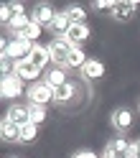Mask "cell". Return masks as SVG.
<instances>
[{
  "mask_svg": "<svg viewBox=\"0 0 140 158\" xmlns=\"http://www.w3.org/2000/svg\"><path fill=\"white\" fill-rule=\"evenodd\" d=\"M5 117H8L10 123H15L18 127H23V125L31 123V107H28V105H18V102H15V105L8 107Z\"/></svg>",
  "mask_w": 140,
  "mask_h": 158,
  "instance_id": "cell-12",
  "label": "cell"
},
{
  "mask_svg": "<svg viewBox=\"0 0 140 158\" xmlns=\"http://www.w3.org/2000/svg\"><path fill=\"white\" fill-rule=\"evenodd\" d=\"M43 82L56 89V87H61V84L69 82V69L66 66H48L43 72Z\"/></svg>",
  "mask_w": 140,
  "mask_h": 158,
  "instance_id": "cell-13",
  "label": "cell"
},
{
  "mask_svg": "<svg viewBox=\"0 0 140 158\" xmlns=\"http://www.w3.org/2000/svg\"><path fill=\"white\" fill-rule=\"evenodd\" d=\"M0 94H3V100H18L21 94H26L23 79L15 77V74L3 77V82H0Z\"/></svg>",
  "mask_w": 140,
  "mask_h": 158,
  "instance_id": "cell-4",
  "label": "cell"
},
{
  "mask_svg": "<svg viewBox=\"0 0 140 158\" xmlns=\"http://www.w3.org/2000/svg\"><path fill=\"white\" fill-rule=\"evenodd\" d=\"M15 158H18V156H15Z\"/></svg>",
  "mask_w": 140,
  "mask_h": 158,
  "instance_id": "cell-29",
  "label": "cell"
},
{
  "mask_svg": "<svg viewBox=\"0 0 140 158\" xmlns=\"http://www.w3.org/2000/svg\"><path fill=\"white\" fill-rule=\"evenodd\" d=\"M33 46H36V44L26 41V38H21V36H15V38H3V41H0L3 56H8L10 61H23V59H28V56H31V51H33Z\"/></svg>",
  "mask_w": 140,
  "mask_h": 158,
  "instance_id": "cell-1",
  "label": "cell"
},
{
  "mask_svg": "<svg viewBox=\"0 0 140 158\" xmlns=\"http://www.w3.org/2000/svg\"><path fill=\"white\" fill-rule=\"evenodd\" d=\"M135 13H138V0H117L109 15L117 23H127V21H133Z\"/></svg>",
  "mask_w": 140,
  "mask_h": 158,
  "instance_id": "cell-7",
  "label": "cell"
},
{
  "mask_svg": "<svg viewBox=\"0 0 140 158\" xmlns=\"http://www.w3.org/2000/svg\"><path fill=\"white\" fill-rule=\"evenodd\" d=\"M0 21H3V26H8L13 21V8L10 3H3V8H0Z\"/></svg>",
  "mask_w": 140,
  "mask_h": 158,
  "instance_id": "cell-25",
  "label": "cell"
},
{
  "mask_svg": "<svg viewBox=\"0 0 140 158\" xmlns=\"http://www.w3.org/2000/svg\"><path fill=\"white\" fill-rule=\"evenodd\" d=\"M89 36H92V28H89L87 23H72V28H69V33H66V38L72 41V46H82Z\"/></svg>",
  "mask_w": 140,
  "mask_h": 158,
  "instance_id": "cell-14",
  "label": "cell"
},
{
  "mask_svg": "<svg viewBox=\"0 0 140 158\" xmlns=\"http://www.w3.org/2000/svg\"><path fill=\"white\" fill-rule=\"evenodd\" d=\"M69 28H72V21H69V15H66L64 10H59L48 31H51L54 36H66V33H69Z\"/></svg>",
  "mask_w": 140,
  "mask_h": 158,
  "instance_id": "cell-17",
  "label": "cell"
},
{
  "mask_svg": "<svg viewBox=\"0 0 140 158\" xmlns=\"http://www.w3.org/2000/svg\"><path fill=\"white\" fill-rule=\"evenodd\" d=\"M28 59H31V61L41 69V72H43V69H48V64H54V61H51V51H48V46H43V44H36Z\"/></svg>",
  "mask_w": 140,
  "mask_h": 158,
  "instance_id": "cell-15",
  "label": "cell"
},
{
  "mask_svg": "<svg viewBox=\"0 0 140 158\" xmlns=\"http://www.w3.org/2000/svg\"><path fill=\"white\" fill-rule=\"evenodd\" d=\"M64 13L69 15V21H72V23H87V10H84L82 5H66Z\"/></svg>",
  "mask_w": 140,
  "mask_h": 158,
  "instance_id": "cell-21",
  "label": "cell"
},
{
  "mask_svg": "<svg viewBox=\"0 0 140 158\" xmlns=\"http://www.w3.org/2000/svg\"><path fill=\"white\" fill-rule=\"evenodd\" d=\"M76 100H79V84L74 82V79H69L66 84H61V87H56V89H54V102L61 105V107L74 105Z\"/></svg>",
  "mask_w": 140,
  "mask_h": 158,
  "instance_id": "cell-5",
  "label": "cell"
},
{
  "mask_svg": "<svg viewBox=\"0 0 140 158\" xmlns=\"http://www.w3.org/2000/svg\"><path fill=\"white\" fill-rule=\"evenodd\" d=\"M13 74L15 77H21L23 79V82H38V79H41V69H38L33 61H31V59H23V61H15V69H13Z\"/></svg>",
  "mask_w": 140,
  "mask_h": 158,
  "instance_id": "cell-10",
  "label": "cell"
},
{
  "mask_svg": "<svg viewBox=\"0 0 140 158\" xmlns=\"http://www.w3.org/2000/svg\"><path fill=\"white\" fill-rule=\"evenodd\" d=\"M36 135H38V125H33V123H28V125H23L21 127V138H18V143H33L36 140Z\"/></svg>",
  "mask_w": 140,
  "mask_h": 158,
  "instance_id": "cell-22",
  "label": "cell"
},
{
  "mask_svg": "<svg viewBox=\"0 0 140 158\" xmlns=\"http://www.w3.org/2000/svg\"><path fill=\"white\" fill-rule=\"evenodd\" d=\"M72 158H102V156H97L94 151H89V148H82V151L72 153Z\"/></svg>",
  "mask_w": 140,
  "mask_h": 158,
  "instance_id": "cell-26",
  "label": "cell"
},
{
  "mask_svg": "<svg viewBox=\"0 0 140 158\" xmlns=\"http://www.w3.org/2000/svg\"><path fill=\"white\" fill-rule=\"evenodd\" d=\"M26 100H28V105H43V107H46V105L54 102V87H48L43 79H38V82L28 84Z\"/></svg>",
  "mask_w": 140,
  "mask_h": 158,
  "instance_id": "cell-2",
  "label": "cell"
},
{
  "mask_svg": "<svg viewBox=\"0 0 140 158\" xmlns=\"http://www.w3.org/2000/svg\"><path fill=\"white\" fill-rule=\"evenodd\" d=\"M115 3H117V0H94V3H92V10H94V13H112Z\"/></svg>",
  "mask_w": 140,
  "mask_h": 158,
  "instance_id": "cell-24",
  "label": "cell"
},
{
  "mask_svg": "<svg viewBox=\"0 0 140 158\" xmlns=\"http://www.w3.org/2000/svg\"><path fill=\"white\" fill-rule=\"evenodd\" d=\"M138 112H140V100H138Z\"/></svg>",
  "mask_w": 140,
  "mask_h": 158,
  "instance_id": "cell-28",
  "label": "cell"
},
{
  "mask_svg": "<svg viewBox=\"0 0 140 158\" xmlns=\"http://www.w3.org/2000/svg\"><path fill=\"white\" fill-rule=\"evenodd\" d=\"M109 123H112V127L122 135V133H127L130 127H133L135 112L130 110V107H117V110H112V115H109Z\"/></svg>",
  "mask_w": 140,
  "mask_h": 158,
  "instance_id": "cell-6",
  "label": "cell"
},
{
  "mask_svg": "<svg viewBox=\"0 0 140 158\" xmlns=\"http://www.w3.org/2000/svg\"><path fill=\"white\" fill-rule=\"evenodd\" d=\"M74 48H76V46H72V41H69L66 36H54L51 44H48V51H51L54 66H64L66 59H69V54H72Z\"/></svg>",
  "mask_w": 140,
  "mask_h": 158,
  "instance_id": "cell-3",
  "label": "cell"
},
{
  "mask_svg": "<svg viewBox=\"0 0 140 158\" xmlns=\"http://www.w3.org/2000/svg\"><path fill=\"white\" fill-rule=\"evenodd\" d=\"M0 138H3V143H18L21 127H18L15 123H10L8 117H3V123H0Z\"/></svg>",
  "mask_w": 140,
  "mask_h": 158,
  "instance_id": "cell-16",
  "label": "cell"
},
{
  "mask_svg": "<svg viewBox=\"0 0 140 158\" xmlns=\"http://www.w3.org/2000/svg\"><path fill=\"white\" fill-rule=\"evenodd\" d=\"M41 33H43V28L38 26L36 21H31V23H28V28H26L23 33H18V36H21V38H26V41H31V44H38ZM13 38H15V36H13Z\"/></svg>",
  "mask_w": 140,
  "mask_h": 158,
  "instance_id": "cell-20",
  "label": "cell"
},
{
  "mask_svg": "<svg viewBox=\"0 0 140 158\" xmlns=\"http://www.w3.org/2000/svg\"><path fill=\"white\" fill-rule=\"evenodd\" d=\"M127 158H140V138L130 143V156H127Z\"/></svg>",
  "mask_w": 140,
  "mask_h": 158,
  "instance_id": "cell-27",
  "label": "cell"
},
{
  "mask_svg": "<svg viewBox=\"0 0 140 158\" xmlns=\"http://www.w3.org/2000/svg\"><path fill=\"white\" fill-rule=\"evenodd\" d=\"M79 77H82V82H97V79L105 77V61H99V59H89V61L82 66V72H79Z\"/></svg>",
  "mask_w": 140,
  "mask_h": 158,
  "instance_id": "cell-11",
  "label": "cell"
},
{
  "mask_svg": "<svg viewBox=\"0 0 140 158\" xmlns=\"http://www.w3.org/2000/svg\"><path fill=\"white\" fill-rule=\"evenodd\" d=\"M28 107H31V123H33V125L46 123L48 112H46V107H43V105H28Z\"/></svg>",
  "mask_w": 140,
  "mask_h": 158,
  "instance_id": "cell-23",
  "label": "cell"
},
{
  "mask_svg": "<svg viewBox=\"0 0 140 158\" xmlns=\"http://www.w3.org/2000/svg\"><path fill=\"white\" fill-rule=\"evenodd\" d=\"M33 18L28 15V13H23V15H13V21L5 26V31H10L13 36H18V33H23L26 28H28V23H31Z\"/></svg>",
  "mask_w": 140,
  "mask_h": 158,
  "instance_id": "cell-19",
  "label": "cell"
},
{
  "mask_svg": "<svg viewBox=\"0 0 140 158\" xmlns=\"http://www.w3.org/2000/svg\"><path fill=\"white\" fill-rule=\"evenodd\" d=\"M130 143H133V140H127V138L117 135L115 140H109V143L105 145L102 158H127V156H130Z\"/></svg>",
  "mask_w": 140,
  "mask_h": 158,
  "instance_id": "cell-9",
  "label": "cell"
},
{
  "mask_svg": "<svg viewBox=\"0 0 140 158\" xmlns=\"http://www.w3.org/2000/svg\"><path fill=\"white\" fill-rule=\"evenodd\" d=\"M56 13H59V10H54V5H51V3H36V5H33V10H31V18H33V21L41 26V28H51Z\"/></svg>",
  "mask_w": 140,
  "mask_h": 158,
  "instance_id": "cell-8",
  "label": "cell"
},
{
  "mask_svg": "<svg viewBox=\"0 0 140 158\" xmlns=\"http://www.w3.org/2000/svg\"><path fill=\"white\" fill-rule=\"evenodd\" d=\"M87 61H89V56L84 54V48H82V46H76L74 51L69 54V59H66V64H64V66H66V69H76V72H82V66H84Z\"/></svg>",
  "mask_w": 140,
  "mask_h": 158,
  "instance_id": "cell-18",
  "label": "cell"
}]
</instances>
